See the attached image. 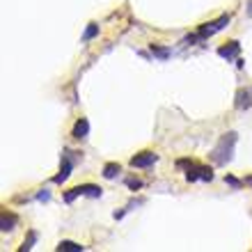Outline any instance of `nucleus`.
<instances>
[{
	"instance_id": "a211bd4d",
	"label": "nucleus",
	"mask_w": 252,
	"mask_h": 252,
	"mask_svg": "<svg viewBox=\"0 0 252 252\" xmlns=\"http://www.w3.org/2000/svg\"><path fill=\"white\" fill-rule=\"evenodd\" d=\"M225 181H227L230 186H234V188H238V186H241V181H238L236 177H225Z\"/></svg>"
},
{
	"instance_id": "4468645a",
	"label": "nucleus",
	"mask_w": 252,
	"mask_h": 252,
	"mask_svg": "<svg viewBox=\"0 0 252 252\" xmlns=\"http://www.w3.org/2000/svg\"><path fill=\"white\" fill-rule=\"evenodd\" d=\"M0 225H2V231H9L12 227H14V218L7 213H2V220H0Z\"/></svg>"
},
{
	"instance_id": "423d86ee",
	"label": "nucleus",
	"mask_w": 252,
	"mask_h": 252,
	"mask_svg": "<svg viewBox=\"0 0 252 252\" xmlns=\"http://www.w3.org/2000/svg\"><path fill=\"white\" fill-rule=\"evenodd\" d=\"M238 53H241V44H238L236 39H234V42H227V46H220V48H218V55L225 60H234Z\"/></svg>"
},
{
	"instance_id": "9d476101",
	"label": "nucleus",
	"mask_w": 252,
	"mask_h": 252,
	"mask_svg": "<svg viewBox=\"0 0 252 252\" xmlns=\"http://www.w3.org/2000/svg\"><path fill=\"white\" fill-rule=\"evenodd\" d=\"M58 250H60V252H81L83 245L74 243V241H62V243L58 245Z\"/></svg>"
},
{
	"instance_id": "6e6552de",
	"label": "nucleus",
	"mask_w": 252,
	"mask_h": 252,
	"mask_svg": "<svg viewBox=\"0 0 252 252\" xmlns=\"http://www.w3.org/2000/svg\"><path fill=\"white\" fill-rule=\"evenodd\" d=\"M252 105V89H241V92H238L236 94V108H241V110H243V108H250Z\"/></svg>"
},
{
	"instance_id": "1a4fd4ad",
	"label": "nucleus",
	"mask_w": 252,
	"mask_h": 252,
	"mask_svg": "<svg viewBox=\"0 0 252 252\" xmlns=\"http://www.w3.org/2000/svg\"><path fill=\"white\" fill-rule=\"evenodd\" d=\"M81 188V195H85V197H101V188L94 184H85V186H78Z\"/></svg>"
},
{
	"instance_id": "20e7f679",
	"label": "nucleus",
	"mask_w": 252,
	"mask_h": 252,
	"mask_svg": "<svg viewBox=\"0 0 252 252\" xmlns=\"http://www.w3.org/2000/svg\"><path fill=\"white\" fill-rule=\"evenodd\" d=\"M186 179H188V181H197V179L211 181V179H213V172L209 170V168H193V163H190V168L186 172Z\"/></svg>"
},
{
	"instance_id": "f257e3e1",
	"label": "nucleus",
	"mask_w": 252,
	"mask_h": 252,
	"mask_svg": "<svg viewBox=\"0 0 252 252\" xmlns=\"http://www.w3.org/2000/svg\"><path fill=\"white\" fill-rule=\"evenodd\" d=\"M234 145H236V133H225L218 145L213 147L211 151V158H213V163L218 165H227L231 161V156H234Z\"/></svg>"
},
{
	"instance_id": "f03ea898",
	"label": "nucleus",
	"mask_w": 252,
	"mask_h": 252,
	"mask_svg": "<svg viewBox=\"0 0 252 252\" xmlns=\"http://www.w3.org/2000/svg\"><path fill=\"white\" fill-rule=\"evenodd\" d=\"M230 21H231V16L230 14H223L218 21H211V23H204L200 30H197V37L200 39H207V37H211V35H215L218 30H223L225 25H230Z\"/></svg>"
},
{
	"instance_id": "2eb2a0df",
	"label": "nucleus",
	"mask_w": 252,
	"mask_h": 252,
	"mask_svg": "<svg viewBox=\"0 0 252 252\" xmlns=\"http://www.w3.org/2000/svg\"><path fill=\"white\" fill-rule=\"evenodd\" d=\"M35 241H37V234H35V231H30V236H28V241H25V243H23L21 252L30 250V248H32V245H35Z\"/></svg>"
},
{
	"instance_id": "ddd939ff",
	"label": "nucleus",
	"mask_w": 252,
	"mask_h": 252,
	"mask_svg": "<svg viewBox=\"0 0 252 252\" xmlns=\"http://www.w3.org/2000/svg\"><path fill=\"white\" fill-rule=\"evenodd\" d=\"M97 35H99V25H97V23H89L87 30H85V35H83V39H85V42H89V39L97 37Z\"/></svg>"
},
{
	"instance_id": "6ab92c4d",
	"label": "nucleus",
	"mask_w": 252,
	"mask_h": 252,
	"mask_svg": "<svg viewBox=\"0 0 252 252\" xmlns=\"http://www.w3.org/2000/svg\"><path fill=\"white\" fill-rule=\"evenodd\" d=\"M248 14L252 16V0H250V5H248Z\"/></svg>"
},
{
	"instance_id": "7ed1b4c3",
	"label": "nucleus",
	"mask_w": 252,
	"mask_h": 252,
	"mask_svg": "<svg viewBox=\"0 0 252 252\" xmlns=\"http://www.w3.org/2000/svg\"><path fill=\"white\" fill-rule=\"evenodd\" d=\"M71 170H74V161L69 158V151H67V154H62V168H60V174L53 177V181L55 184H64L69 179V174H71Z\"/></svg>"
},
{
	"instance_id": "f8f14e48",
	"label": "nucleus",
	"mask_w": 252,
	"mask_h": 252,
	"mask_svg": "<svg viewBox=\"0 0 252 252\" xmlns=\"http://www.w3.org/2000/svg\"><path fill=\"white\" fill-rule=\"evenodd\" d=\"M151 53H154L156 58H161V60L170 58V48H163V46H154V44H151Z\"/></svg>"
},
{
	"instance_id": "9b49d317",
	"label": "nucleus",
	"mask_w": 252,
	"mask_h": 252,
	"mask_svg": "<svg viewBox=\"0 0 252 252\" xmlns=\"http://www.w3.org/2000/svg\"><path fill=\"white\" fill-rule=\"evenodd\" d=\"M119 172H122V168H119L117 163H108V165L104 168V177H105V179H115Z\"/></svg>"
},
{
	"instance_id": "39448f33",
	"label": "nucleus",
	"mask_w": 252,
	"mask_h": 252,
	"mask_svg": "<svg viewBox=\"0 0 252 252\" xmlns=\"http://www.w3.org/2000/svg\"><path fill=\"white\" fill-rule=\"evenodd\" d=\"M156 161H158V156H156L154 151H142V154L131 158V165H133V168H149V165H154Z\"/></svg>"
},
{
	"instance_id": "dca6fc26",
	"label": "nucleus",
	"mask_w": 252,
	"mask_h": 252,
	"mask_svg": "<svg viewBox=\"0 0 252 252\" xmlns=\"http://www.w3.org/2000/svg\"><path fill=\"white\" fill-rule=\"evenodd\" d=\"M126 184H128V188H133V190H135V188H140V186H142V181H140V179H128Z\"/></svg>"
},
{
	"instance_id": "0eeeda50",
	"label": "nucleus",
	"mask_w": 252,
	"mask_h": 252,
	"mask_svg": "<svg viewBox=\"0 0 252 252\" xmlns=\"http://www.w3.org/2000/svg\"><path fill=\"white\" fill-rule=\"evenodd\" d=\"M87 133H89V122L85 117H81L78 122H76V126H74V138L83 140V138H87Z\"/></svg>"
},
{
	"instance_id": "f3484780",
	"label": "nucleus",
	"mask_w": 252,
	"mask_h": 252,
	"mask_svg": "<svg viewBox=\"0 0 252 252\" xmlns=\"http://www.w3.org/2000/svg\"><path fill=\"white\" fill-rule=\"evenodd\" d=\"M37 200L39 202H48V200H51V193H48V190H42V193L37 195Z\"/></svg>"
}]
</instances>
